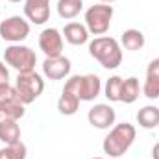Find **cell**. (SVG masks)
Masks as SVG:
<instances>
[{"mask_svg": "<svg viewBox=\"0 0 159 159\" xmlns=\"http://www.w3.org/2000/svg\"><path fill=\"white\" fill-rule=\"evenodd\" d=\"M63 37L67 39V43L80 46V44H85L89 41V30L85 24H80V22H69L65 24L63 28Z\"/></svg>", "mask_w": 159, "mask_h": 159, "instance_id": "obj_12", "label": "cell"}, {"mask_svg": "<svg viewBox=\"0 0 159 159\" xmlns=\"http://www.w3.org/2000/svg\"><path fill=\"white\" fill-rule=\"evenodd\" d=\"M4 59L17 72L35 70V63H37L35 52L30 46H24V44H11V46H7L4 50Z\"/></svg>", "mask_w": 159, "mask_h": 159, "instance_id": "obj_6", "label": "cell"}, {"mask_svg": "<svg viewBox=\"0 0 159 159\" xmlns=\"http://www.w3.org/2000/svg\"><path fill=\"white\" fill-rule=\"evenodd\" d=\"M144 43H146L144 34H143L141 30H135V28L124 30L122 35H120V44H122L126 50H131V52L141 50V48L144 46Z\"/></svg>", "mask_w": 159, "mask_h": 159, "instance_id": "obj_13", "label": "cell"}, {"mask_svg": "<svg viewBox=\"0 0 159 159\" xmlns=\"http://www.w3.org/2000/svg\"><path fill=\"white\" fill-rule=\"evenodd\" d=\"M9 83V70L6 69V65L0 61V85H6Z\"/></svg>", "mask_w": 159, "mask_h": 159, "instance_id": "obj_24", "label": "cell"}, {"mask_svg": "<svg viewBox=\"0 0 159 159\" xmlns=\"http://www.w3.org/2000/svg\"><path fill=\"white\" fill-rule=\"evenodd\" d=\"M139 93H141V85H139V80L135 76H129L122 81V91H120V102L124 104H133L137 98H139Z\"/></svg>", "mask_w": 159, "mask_h": 159, "instance_id": "obj_18", "label": "cell"}, {"mask_svg": "<svg viewBox=\"0 0 159 159\" xmlns=\"http://www.w3.org/2000/svg\"><path fill=\"white\" fill-rule=\"evenodd\" d=\"M93 159H106V157H93Z\"/></svg>", "mask_w": 159, "mask_h": 159, "instance_id": "obj_29", "label": "cell"}, {"mask_svg": "<svg viewBox=\"0 0 159 159\" xmlns=\"http://www.w3.org/2000/svg\"><path fill=\"white\" fill-rule=\"evenodd\" d=\"M0 141L6 144H13L20 141V126L19 120H4L0 122Z\"/></svg>", "mask_w": 159, "mask_h": 159, "instance_id": "obj_16", "label": "cell"}, {"mask_svg": "<svg viewBox=\"0 0 159 159\" xmlns=\"http://www.w3.org/2000/svg\"><path fill=\"white\" fill-rule=\"evenodd\" d=\"M24 15L34 24H44L50 19V0H26Z\"/></svg>", "mask_w": 159, "mask_h": 159, "instance_id": "obj_11", "label": "cell"}, {"mask_svg": "<svg viewBox=\"0 0 159 159\" xmlns=\"http://www.w3.org/2000/svg\"><path fill=\"white\" fill-rule=\"evenodd\" d=\"M102 4H111V2H115V0H100Z\"/></svg>", "mask_w": 159, "mask_h": 159, "instance_id": "obj_27", "label": "cell"}, {"mask_svg": "<svg viewBox=\"0 0 159 159\" xmlns=\"http://www.w3.org/2000/svg\"><path fill=\"white\" fill-rule=\"evenodd\" d=\"M83 9L81 0H57V13L61 19H74L78 17L80 11Z\"/></svg>", "mask_w": 159, "mask_h": 159, "instance_id": "obj_19", "label": "cell"}, {"mask_svg": "<svg viewBox=\"0 0 159 159\" xmlns=\"http://www.w3.org/2000/svg\"><path fill=\"white\" fill-rule=\"evenodd\" d=\"M0 102H20L17 96V89L11 87L9 83L0 85Z\"/></svg>", "mask_w": 159, "mask_h": 159, "instance_id": "obj_23", "label": "cell"}, {"mask_svg": "<svg viewBox=\"0 0 159 159\" xmlns=\"http://www.w3.org/2000/svg\"><path fill=\"white\" fill-rule=\"evenodd\" d=\"M152 157L159 159V143H156V144H154V148H152Z\"/></svg>", "mask_w": 159, "mask_h": 159, "instance_id": "obj_26", "label": "cell"}, {"mask_svg": "<svg viewBox=\"0 0 159 159\" xmlns=\"http://www.w3.org/2000/svg\"><path fill=\"white\" fill-rule=\"evenodd\" d=\"M9 2H13V4H17V2H20V0H9Z\"/></svg>", "mask_w": 159, "mask_h": 159, "instance_id": "obj_28", "label": "cell"}, {"mask_svg": "<svg viewBox=\"0 0 159 159\" xmlns=\"http://www.w3.org/2000/svg\"><path fill=\"white\" fill-rule=\"evenodd\" d=\"M89 54L107 70L117 69L122 63V48L115 37H107V35L94 37L89 43Z\"/></svg>", "mask_w": 159, "mask_h": 159, "instance_id": "obj_1", "label": "cell"}, {"mask_svg": "<svg viewBox=\"0 0 159 159\" xmlns=\"http://www.w3.org/2000/svg\"><path fill=\"white\" fill-rule=\"evenodd\" d=\"M111 19H113V6L109 4H94L91 7H87L85 11V26L89 30V34L93 35H104L109 26H111Z\"/></svg>", "mask_w": 159, "mask_h": 159, "instance_id": "obj_5", "label": "cell"}, {"mask_svg": "<svg viewBox=\"0 0 159 159\" xmlns=\"http://www.w3.org/2000/svg\"><path fill=\"white\" fill-rule=\"evenodd\" d=\"M122 81H124V78H120V76H111V78L107 80L104 93H106V98H107L109 102H120Z\"/></svg>", "mask_w": 159, "mask_h": 159, "instance_id": "obj_22", "label": "cell"}, {"mask_svg": "<svg viewBox=\"0 0 159 159\" xmlns=\"http://www.w3.org/2000/svg\"><path fill=\"white\" fill-rule=\"evenodd\" d=\"M39 48L46 57L63 56V34L57 28H44L39 34Z\"/></svg>", "mask_w": 159, "mask_h": 159, "instance_id": "obj_8", "label": "cell"}, {"mask_svg": "<svg viewBox=\"0 0 159 159\" xmlns=\"http://www.w3.org/2000/svg\"><path fill=\"white\" fill-rule=\"evenodd\" d=\"M135 126L129 124V122H120L117 126L111 128V131L107 133V137L104 139V154H107L109 157L117 159V157H122L133 144L135 141Z\"/></svg>", "mask_w": 159, "mask_h": 159, "instance_id": "obj_2", "label": "cell"}, {"mask_svg": "<svg viewBox=\"0 0 159 159\" xmlns=\"http://www.w3.org/2000/svg\"><path fill=\"white\" fill-rule=\"evenodd\" d=\"M87 119L89 124L96 129H109L117 120V113L109 104H96L94 107L89 109Z\"/></svg>", "mask_w": 159, "mask_h": 159, "instance_id": "obj_9", "label": "cell"}, {"mask_svg": "<svg viewBox=\"0 0 159 159\" xmlns=\"http://www.w3.org/2000/svg\"><path fill=\"white\" fill-rule=\"evenodd\" d=\"M30 35V22L22 19L20 15L7 17L0 22V37L4 41H9L13 44H19Z\"/></svg>", "mask_w": 159, "mask_h": 159, "instance_id": "obj_7", "label": "cell"}, {"mask_svg": "<svg viewBox=\"0 0 159 159\" xmlns=\"http://www.w3.org/2000/svg\"><path fill=\"white\" fill-rule=\"evenodd\" d=\"M26 154L28 150L22 141L6 144V148H0V159H26Z\"/></svg>", "mask_w": 159, "mask_h": 159, "instance_id": "obj_20", "label": "cell"}, {"mask_svg": "<svg viewBox=\"0 0 159 159\" xmlns=\"http://www.w3.org/2000/svg\"><path fill=\"white\" fill-rule=\"evenodd\" d=\"M15 89H17V96L20 100V104L28 106L32 102H35L44 91V80L41 78L35 70L30 72H19L17 81H15Z\"/></svg>", "mask_w": 159, "mask_h": 159, "instance_id": "obj_3", "label": "cell"}, {"mask_svg": "<svg viewBox=\"0 0 159 159\" xmlns=\"http://www.w3.org/2000/svg\"><path fill=\"white\" fill-rule=\"evenodd\" d=\"M143 93L146 98L150 100H157L159 98V74L156 72H146V80L143 85Z\"/></svg>", "mask_w": 159, "mask_h": 159, "instance_id": "obj_21", "label": "cell"}, {"mask_svg": "<svg viewBox=\"0 0 159 159\" xmlns=\"http://www.w3.org/2000/svg\"><path fill=\"white\" fill-rule=\"evenodd\" d=\"M63 89L72 91L81 102H91V100H94L100 94L102 80L98 78L96 74H83V76L76 74V76H70L65 81Z\"/></svg>", "mask_w": 159, "mask_h": 159, "instance_id": "obj_4", "label": "cell"}, {"mask_svg": "<svg viewBox=\"0 0 159 159\" xmlns=\"http://www.w3.org/2000/svg\"><path fill=\"white\" fill-rule=\"evenodd\" d=\"M137 122L144 129H154L159 126V107L156 106H144L137 113Z\"/></svg>", "mask_w": 159, "mask_h": 159, "instance_id": "obj_15", "label": "cell"}, {"mask_svg": "<svg viewBox=\"0 0 159 159\" xmlns=\"http://www.w3.org/2000/svg\"><path fill=\"white\" fill-rule=\"evenodd\" d=\"M70 59L65 56L46 57L43 61V74L48 80H63L70 74Z\"/></svg>", "mask_w": 159, "mask_h": 159, "instance_id": "obj_10", "label": "cell"}, {"mask_svg": "<svg viewBox=\"0 0 159 159\" xmlns=\"http://www.w3.org/2000/svg\"><path fill=\"white\" fill-rule=\"evenodd\" d=\"M146 72H156V74H159V57H157V59H154V61H150V65H148Z\"/></svg>", "mask_w": 159, "mask_h": 159, "instance_id": "obj_25", "label": "cell"}, {"mask_svg": "<svg viewBox=\"0 0 159 159\" xmlns=\"http://www.w3.org/2000/svg\"><path fill=\"white\" fill-rule=\"evenodd\" d=\"M80 102H81V100H80L72 91L63 89V93H61V96H59V100H57V109H59L61 115L70 117V115H74V113L78 111Z\"/></svg>", "mask_w": 159, "mask_h": 159, "instance_id": "obj_14", "label": "cell"}, {"mask_svg": "<svg viewBox=\"0 0 159 159\" xmlns=\"http://www.w3.org/2000/svg\"><path fill=\"white\" fill-rule=\"evenodd\" d=\"M26 109L20 102H0V122L4 120H20Z\"/></svg>", "mask_w": 159, "mask_h": 159, "instance_id": "obj_17", "label": "cell"}]
</instances>
